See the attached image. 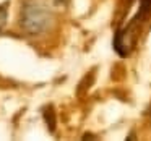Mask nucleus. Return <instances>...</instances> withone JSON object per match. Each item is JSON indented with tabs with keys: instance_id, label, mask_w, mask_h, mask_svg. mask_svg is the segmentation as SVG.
Instances as JSON below:
<instances>
[{
	"instance_id": "1",
	"label": "nucleus",
	"mask_w": 151,
	"mask_h": 141,
	"mask_svg": "<svg viewBox=\"0 0 151 141\" xmlns=\"http://www.w3.org/2000/svg\"><path fill=\"white\" fill-rule=\"evenodd\" d=\"M54 15L50 8L42 2L29 0L24 2L20 13V24L28 34H42L52 26Z\"/></svg>"
},
{
	"instance_id": "2",
	"label": "nucleus",
	"mask_w": 151,
	"mask_h": 141,
	"mask_svg": "<svg viewBox=\"0 0 151 141\" xmlns=\"http://www.w3.org/2000/svg\"><path fill=\"white\" fill-rule=\"evenodd\" d=\"M151 13V0H138V11L124 28L117 29L114 36V49L120 57H127L133 49L135 29L145 21V18Z\"/></svg>"
},
{
	"instance_id": "3",
	"label": "nucleus",
	"mask_w": 151,
	"mask_h": 141,
	"mask_svg": "<svg viewBox=\"0 0 151 141\" xmlns=\"http://www.w3.org/2000/svg\"><path fill=\"white\" fill-rule=\"evenodd\" d=\"M42 114H44V118H46L47 128H49L50 131H54V130H55V114H54L52 107H50V105H47V107L42 110Z\"/></svg>"
},
{
	"instance_id": "4",
	"label": "nucleus",
	"mask_w": 151,
	"mask_h": 141,
	"mask_svg": "<svg viewBox=\"0 0 151 141\" xmlns=\"http://www.w3.org/2000/svg\"><path fill=\"white\" fill-rule=\"evenodd\" d=\"M7 20H8V4H2L0 5V33L7 24Z\"/></svg>"
},
{
	"instance_id": "5",
	"label": "nucleus",
	"mask_w": 151,
	"mask_h": 141,
	"mask_svg": "<svg viewBox=\"0 0 151 141\" xmlns=\"http://www.w3.org/2000/svg\"><path fill=\"white\" fill-rule=\"evenodd\" d=\"M57 2H59V4H63V2H65V0H57Z\"/></svg>"
},
{
	"instance_id": "6",
	"label": "nucleus",
	"mask_w": 151,
	"mask_h": 141,
	"mask_svg": "<svg viewBox=\"0 0 151 141\" xmlns=\"http://www.w3.org/2000/svg\"><path fill=\"white\" fill-rule=\"evenodd\" d=\"M150 115H151V110H150Z\"/></svg>"
}]
</instances>
